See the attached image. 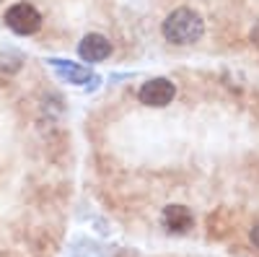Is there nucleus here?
Instances as JSON below:
<instances>
[{"instance_id": "nucleus-2", "label": "nucleus", "mask_w": 259, "mask_h": 257, "mask_svg": "<svg viewBox=\"0 0 259 257\" xmlns=\"http://www.w3.org/2000/svg\"><path fill=\"white\" fill-rule=\"evenodd\" d=\"M6 26H8L11 31L21 34V36H29V34L39 31L41 16H39V11H36L34 6H29V3H16V6H11V8L6 11Z\"/></svg>"}, {"instance_id": "nucleus-8", "label": "nucleus", "mask_w": 259, "mask_h": 257, "mask_svg": "<svg viewBox=\"0 0 259 257\" xmlns=\"http://www.w3.org/2000/svg\"><path fill=\"white\" fill-rule=\"evenodd\" d=\"M251 42L259 47V21H256V26H254V31H251Z\"/></svg>"}, {"instance_id": "nucleus-5", "label": "nucleus", "mask_w": 259, "mask_h": 257, "mask_svg": "<svg viewBox=\"0 0 259 257\" xmlns=\"http://www.w3.org/2000/svg\"><path fill=\"white\" fill-rule=\"evenodd\" d=\"M50 65L55 68V73H57L62 81H68V83H73V86H83V83H89V81H96L89 68L73 65V62H65V60H55V57H52Z\"/></svg>"}, {"instance_id": "nucleus-7", "label": "nucleus", "mask_w": 259, "mask_h": 257, "mask_svg": "<svg viewBox=\"0 0 259 257\" xmlns=\"http://www.w3.org/2000/svg\"><path fill=\"white\" fill-rule=\"evenodd\" d=\"M251 242H254V247H259V221H256L254 229H251Z\"/></svg>"}, {"instance_id": "nucleus-3", "label": "nucleus", "mask_w": 259, "mask_h": 257, "mask_svg": "<svg viewBox=\"0 0 259 257\" xmlns=\"http://www.w3.org/2000/svg\"><path fill=\"white\" fill-rule=\"evenodd\" d=\"M140 101L145 106H156V109H161V106L171 104L177 96V86L171 83L168 78H150L148 83H143L140 89Z\"/></svg>"}, {"instance_id": "nucleus-4", "label": "nucleus", "mask_w": 259, "mask_h": 257, "mask_svg": "<svg viewBox=\"0 0 259 257\" xmlns=\"http://www.w3.org/2000/svg\"><path fill=\"white\" fill-rule=\"evenodd\" d=\"M109 52H112V45H109V39L101 36V34H85L78 45V55L85 62H101V60L109 57Z\"/></svg>"}, {"instance_id": "nucleus-6", "label": "nucleus", "mask_w": 259, "mask_h": 257, "mask_svg": "<svg viewBox=\"0 0 259 257\" xmlns=\"http://www.w3.org/2000/svg\"><path fill=\"white\" fill-rule=\"evenodd\" d=\"M192 213H189V208H184V205H166L163 208V224H166V229L168 231H174V234H184V231H189L192 229Z\"/></svg>"}, {"instance_id": "nucleus-1", "label": "nucleus", "mask_w": 259, "mask_h": 257, "mask_svg": "<svg viewBox=\"0 0 259 257\" xmlns=\"http://www.w3.org/2000/svg\"><path fill=\"white\" fill-rule=\"evenodd\" d=\"M205 34V24H202V16L192 8H177L174 13H168L163 21V36L171 45H194L200 42Z\"/></svg>"}]
</instances>
